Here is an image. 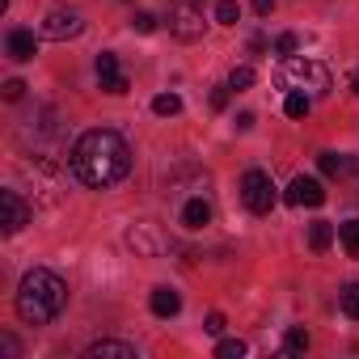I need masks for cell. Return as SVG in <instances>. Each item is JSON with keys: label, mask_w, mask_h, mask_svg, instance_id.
<instances>
[{"label": "cell", "mask_w": 359, "mask_h": 359, "mask_svg": "<svg viewBox=\"0 0 359 359\" xmlns=\"http://www.w3.org/2000/svg\"><path fill=\"white\" fill-rule=\"evenodd\" d=\"M72 173L93 191H110L131 173V148L118 131L93 127L72 144Z\"/></svg>", "instance_id": "cell-1"}, {"label": "cell", "mask_w": 359, "mask_h": 359, "mask_svg": "<svg viewBox=\"0 0 359 359\" xmlns=\"http://www.w3.org/2000/svg\"><path fill=\"white\" fill-rule=\"evenodd\" d=\"M13 304H18V317H22L26 325H47V321H55V317L64 313V304H68V283H64L55 271L34 266V271L22 275Z\"/></svg>", "instance_id": "cell-2"}, {"label": "cell", "mask_w": 359, "mask_h": 359, "mask_svg": "<svg viewBox=\"0 0 359 359\" xmlns=\"http://www.w3.org/2000/svg\"><path fill=\"white\" fill-rule=\"evenodd\" d=\"M275 81L279 89L287 93H309V97H325L334 89V72L321 64V60H304V55H287L279 68H275Z\"/></svg>", "instance_id": "cell-3"}, {"label": "cell", "mask_w": 359, "mask_h": 359, "mask_svg": "<svg viewBox=\"0 0 359 359\" xmlns=\"http://www.w3.org/2000/svg\"><path fill=\"white\" fill-rule=\"evenodd\" d=\"M241 203H245L250 216H271V208L279 203V191L271 182V173L245 169V177H241Z\"/></svg>", "instance_id": "cell-4"}, {"label": "cell", "mask_w": 359, "mask_h": 359, "mask_svg": "<svg viewBox=\"0 0 359 359\" xmlns=\"http://www.w3.org/2000/svg\"><path fill=\"white\" fill-rule=\"evenodd\" d=\"M169 34L177 43H199L208 34V22H203V9L195 5V0H182V5H173L169 13Z\"/></svg>", "instance_id": "cell-5"}, {"label": "cell", "mask_w": 359, "mask_h": 359, "mask_svg": "<svg viewBox=\"0 0 359 359\" xmlns=\"http://www.w3.org/2000/svg\"><path fill=\"white\" fill-rule=\"evenodd\" d=\"M81 30H85V18H81L76 9H51V13L43 18V39H51V43L76 39Z\"/></svg>", "instance_id": "cell-6"}, {"label": "cell", "mask_w": 359, "mask_h": 359, "mask_svg": "<svg viewBox=\"0 0 359 359\" xmlns=\"http://www.w3.org/2000/svg\"><path fill=\"white\" fill-rule=\"evenodd\" d=\"M0 212H5V220H0V224H5L9 237L22 233V229L30 224V203H26L18 191H0Z\"/></svg>", "instance_id": "cell-7"}, {"label": "cell", "mask_w": 359, "mask_h": 359, "mask_svg": "<svg viewBox=\"0 0 359 359\" xmlns=\"http://www.w3.org/2000/svg\"><path fill=\"white\" fill-rule=\"evenodd\" d=\"M292 208H321L325 203V191H321V182L317 177H292V187H287V195H283Z\"/></svg>", "instance_id": "cell-8"}, {"label": "cell", "mask_w": 359, "mask_h": 359, "mask_svg": "<svg viewBox=\"0 0 359 359\" xmlns=\"http://www.w3.org/2000/svg\"><path fill=\"white\" fill-rule=\"evenodd\" d=\"M97 81H102V89H106V93H114V97H123V93L131 89L127 72L118 68V55H110V51H102V55H97Z\"/></svg>", "instance_id": "cell-9"}, {"label": "cell", "mask_w": 359, "mask_h": 359, "mask_svg": "<svg viewBox=\"0 0 359 359\" xmlns=\"http://www.w3.org/2000/svg\"><path fill=\"white\" fill-rule=\"evenodd\" d=\"M5 51H9V60H18V64H30V60L39 55V39H34V30H26V26H13V30H9V39H5Z\"/></svg>", "instance_id": "cell-10"}, {"label": "cell", "mask_w": 359, "mask_h": 359, "mask_svg": "<svg viewBox=\"0 0 359 359\" xmlns=\"http://www.w3.org/2000/svg\"><path fill=\"white\" fill-rule=\"evenodd\" d=\"M177 220H182V229L199 233V229H208V224H212V203H208L203 195H195V199H187V203H182Z\"/></svg>", "instance_id": "cell-11"}, {"label": "cell", "mask_w": 359, "mask_h": 359, "mask_svg": "<svg viewBox=\"0 0 359 359\" xmlns=\"http://www.w3.org/2000/svg\"><path fill=\"white\" fill-rule=\"evenodd\" d=\"M148 309H152V317H177V313H182V296H177L169 283H161V287H152Z\"/></svg>", "instance_id": "cell-12"}, {"label": "cell", "mask_w": 359, "mask_h": 359, "mask_svg": "<svg viewBox=\"0 0 359 359\" xmlns=\"http://www.w3.org/2000/svg\"><path fill=\"white\" fill-rule=\"evenodd\" d=\"M127 245H131V250H140V254H148V258L165 250V241L152 233V224H135V229H127Z\"/></svg>", "instance_id": "cell-13"}, {"label": "cell", "mask_w": 359, "mask_h": 359, "mask_svg": "<svg viewBox=\"0 0 359 359\" xmlns=\"http://www.w3.org/2000/svg\"><path fill=\"white\" fill-rule=\"evenodd\" d=\"M85 355H89V359H135L140 351H135L131 342H118V338H102V342H93Z\"/></svg>", "instance_id": "cell-14"}, {"label": "cell", "mask_w": 359, "mask_h": 359, "mask_svg": "<svg viewBox=\"0 0 359 359\" xmlns=\"http://www.w3.org/2000/svg\"><path fill=\"white\" fill-rule=\"evenodd\" d=\"M317 165H321V173H330V177H342V173L355 169V161H351V156H338V152H321Z\"/></svg>", "instance_id": "cell-15"}, {"label": "cell", "mask_w": 359, "mask_h": 359, "mask_svg": "<svg viewBox=\"0 0 359 359\" xmlns=\"http://www.w3.org/2000/svg\"><path fill=\"white\" fill-rule=\"evenodd\" d=\"M304 351H309V330L304 325H292L283 334V355H304Z\"/></svg>", "instance_id": "cell-16"}, {"label": "cell", "mask_w": 359, "mask_h": 359, "mask_svg": "<svg viewBox=\"0 0 359 359\" xmlns=\"http://www.w3.org/2000/svg\"><path fill=\"white\" fill-rule=\"evenodd\" d=\"M338 241H342L346 258H359V220H346V224H338Z\"/></svg>", "instance_id": "cell-17"}, {"label": "cell", "mask_w": 359, "mask_h": 359, "mask_svg": "<svg viewBox=\"0 0 359 359\" xmlns=\"http://www.w3.org/2000/svg\"><path fill=\"white\" fill-rule=\"evenodd\" d=\"M330 241H334V224H325V220H317L313 229H309V245L321 254V250H330Z\"/></svg>", "instance_id": "cell-18"}, {"label": "cell", "mask_w": 359, "mask_h": 359, "mask_svg": "<svg viewBox=\"0 0 359 359\" xmlns=\"http://www.w3.org/2000/svg\"><path fill=\"white\" fill-rule=\"evenodd\" d=\"M338 304H342V313H346L351 321H359V283H346V287L338 292Z\"/></svg>", "instance_id": "cell-19"}, {"label": "cell", "mask_w": 359, "mask_h": 359, "mask_svg": "<svg viewBox=\"0 0 359 359\" xmlns=\"http://www.w3.org/2000/svg\"><path fill=\"white\" fill-rule=\"evenodd\" d=\"M177 110H182V97H177V93H161V97H152V114L169 118V114H177Z\"/></svg>", "instance_id": "cell-20"}, {"label": "cell", "mask_w": 359, "mask_h": 359, "mask_svg": "<svg viewBox=\"0 0 359 359\" xmlns=\"http://www.w3.org/2000/svg\"><path fill=\"white\" fill-rule=\"evenodd\" d=\"M250 85H254V68H250V64H241V68L229 72V89H233V93H245Z\"/></svg>", "instance_id": "cell-21"}, {"label": "cell", "mask_w": 359, "mask_h": 359, "mask_svg": "<svg viewBox=\"0 0 359 359\" xmlns=\"http://www.w3.org/2000/svg\"><path fill=\"white\" fill-rule=\"evenodd\" d=\"M283 114L287 118H304L309 114V93H287L283 97Z\"/></svg>", "instance_id": "cell-22"}, {"label": "cell", "mask_w": 359, "mask_h": 359, "mask_svg": "<svg viewBox=\"0 0 359 359\" xmlns=\"http://www.w3.org/2000/svg\"><path fill=\"white\" fill-rule=\"evenodd\" d=\"M216 22L220 26H237L241 22V5H237V0H220V5H216Z\"/></svg>", "instance_id": "cell-23"}, {"label": "cell", "mask_w": 359, "mask_h": 359, "mask_svg": "<svg viewBox=\"0 0 359 359\" xmlns=\"http://www.w3.org/2000/svg\"><path fill=\"white\" fill-rule=\"evenodd\" d=\"M245 351H250V346H245L241 338H224V342L216 346V355H220V359H241Z\"/></svg>", "instance_id": "cell-24"}, {"label": "cell", "mask_w": 359, "mask_h": 359, "mask_svg": "<svg viewBox=\"0 0 359 359\" xmlns=\"http://www.w3.org/2000/svg\"><path fill=\"white\" fill-rule=\"evenodd\" d=\"M131 30H135V34H152V30H156V13H148V9H140V13L131 18Z\"/></svg>", "instance_id": "cell-25"}, {"label": "cell", "mask_w": 359, "mask_h": 359, "mask_svg": "<svg viewBox=\"0 0 359 359\" xmlns=\"http://www.w3.org/2000/svg\"><path fill=\"white\" fill-rule=\"evenodd\" d=\"M296 47H300V39H296V34H279V39H275V51H279L283 60H287V55H296Z\"/></svg>", "instance_id": "cell-26"}, {"label": "cell", "mask_w": 359, "mask_h": 359, "mask_svg": "<svg viewBox=\"0 0 359 359\" xmlns=\"http://www.w3.org/2000/svg\"><path fill=\"white\" fill-rule=\"evenodd\" d=\"M229 97H233V89H229V81H224L220 89H212V110H224V106H229Z\"/></svg>", "instance_id": "cell-27"}, {"label": "cell", "mask_w": 359, "mask_h": 359, "mask_svg": "<svg viewBox=\"0 0 359 359\" xmlns=\"http://www.w3.org/2000/svg\"><path fill=\"white\" fill-rule=\"evenodd\" d=\"M0 355H9V359H18V355H22V346H18V338H13V334H0Z\"/></svg>", "instance_id": "cell-28"}, {"label": "cell", "mask_w": 359, "mask_h": 359, "mask_svg": "<svg viewBox=\"0 0 359 359\" xmlns=\"http://www.w3.org/2000/svg\"><path fill=\"white\" fill-rule=\"evenodd\" d=\"M22 93H26V85H22L18 76H13V81H5V97H9V102H22Z\"/></svg>", "instance_id": "cell-29"}, {"label": "cell", "mask_w": 359, "mask_h": 359, "mask_svg": "<svg viewBox=\"0 0 359 359\" xmlns=\"http://www.w3.org/2000/svg\"><path fill=\"white\" fill-rule=\"evenodd\" d=\"M208 334H224V313H208Z\"/></svg>", "instance_id": "cell-30"}, {"label": "cell", "mask_w": 359, "mask_h": 359, "mask_svg": "<svg viewBox=\"0 0 359 359\" xmlns=\"http://www.w3.org/2000/svg\"><path fill=\"white\" fill-rule=\"evenodd\" d=\"M250 5H254L258 18H271V13H275V0H250Z\"/></svg>", "instance_id": "cell-31"}, {"label": "cell", "mask_w": 359, "mask_h": 359, "mask_svg": "<svg viewBox=\"0 0 359 359\" xmlns=\"http://www.w3.org/2000/svg\"><path fill=\"white\" fill-rule=\"evenodd\" d=\"M254 127V114H237V131H250Z\"/></svg>", "instance_id": "cell-32"}, {"label": "cell", "mask_w": 359, "mask_h": 359, "mask_svg": "<svg viewBox=\"0 0 359 359\" xmlns=\"http://www.w3.org/2000/svg\"><path fill=\"white\" fill-rule=\"evenodd\" d=\"M351 89H355V93H359V68H355V76H351Z\"/></svg>", "instance_id": "cell-33"}, {"label": "cell", "mask_w": 359, "mask_h": 359, "mask_svg": "<svg viewBox=\"0 0 359 359\" xmlns=\"http://www.w3.org/2000/svg\"><path fill=\"white\" fill-rule=\"evenodd\" d=\"M195 5H203V0H195Z\"/></svg>", "instance_id": "cell-34"}]
</instances>
